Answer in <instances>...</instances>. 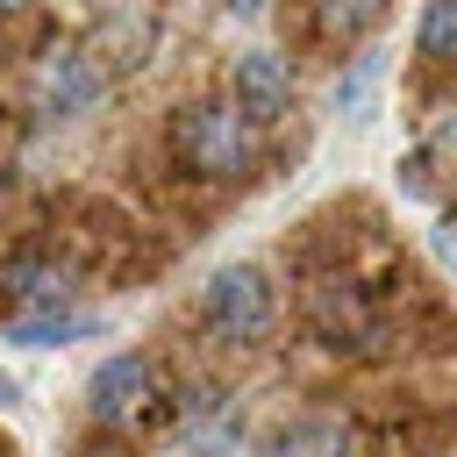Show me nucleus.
<instances>
[{"mask_svg": "<svg viewBox=\"0 0 457 457\" xmlns=\"http://www.w3.org/2000/svg\"><path fill=\"white\" fill-rule=\"evenodd\" d=\"M150 400H157V371H150L143 350H114V357L93 364V378H86V407H93L100 421H114V428H136V421L150 414Z\"/></svg>", "mask_w": 457, "mask_h": 457, "instance_id": "f03ea898", "label": "nucleus"}, {"mask_svg": "<svg viewBox=\"0 0 457 457\" xmlns=\"http://www.w3.org/2000/svg\"><path fill=\"white\" fill-rule=\"evenodd\" d=\"M321 21L336 36H357L364 21H378V0H321Z\"/></svg>", "mask_w": 457, "mask_h": 457, "instance_id": "ddd939ff", "label": "nucleus"}, {"mask_svg": "<svg viewBox=\"0 0 457 457\" xmlns=\"http://www.w3.org/2000/svg\"><path fill=\"white\" fill-rule=\"evenodd\" d=\"M14 293H29V300H43V307H64V271H50V264H21L14 271Z\"/></svg>", "mask_w": 457, "mask_h": 457, "instance_id": "f8f14e48", "label": "nucleus"}, {"mask_svg": "<svg viewBox=\"0 0 457 457\" xmlns=\"http://www.w3.org/2000/svg\"><path fill=\"white\" fill-rule=\"evenodd\" d=\"M14 400H21V386H14L7 371H0V407H14Z\"/></svg>", "mask_w": 457, "mask_h": 457, "instance_id": "2eb2a0df", "label": "nucleus"}, {"mask_svg": "<svg viewBox=\"0 0 457 457\" xmlns=\"http://www.w3.org/2000/svg\"><path fill=\"white\" fill-rule=\"evenodd\" d=\"M228 14H243V21H257V14H264V0H228Z\"/></svg>", "mask_w": 457, "mask_h": 457, "instance_id": "4468645a", "label": "nucleus"}, {"mask_svg": "<svg viewBox=\"0 0 457 457\" xmlns=\"http://www.w3.org/2000/svg\"><path fill=\"white\" fill-rule=\"evenodd\" d=\"M314 321L336 336V350H343V336H350V343H371V336H378V321L364 314V300H357L350 286H321V293H314Z\"/></svg>", "mask_w": 457, "mask_h": 457, "instance_id": "0eeeda50", "label": "nucleus"}, {"mask_svg": "<svg viewBox=\"0 0 457 457\" xmlns=\"http://www.w3.org/2000/svg\"><path fill=\"white\" fill-rule=\"evenodd\" d=\"M93 100H100V64L86 50H50L36 64V107L43 114H79Z\"/></svg>", "mask_w": 457, "mask_h": 457, "instance_id": "39448f33", "label": "nucleus"}, {"mask_svg": "<svg viewBox=\"0 0 457 457\" xmlns=\"http://www.w3.org/2000/svg\"><path fill=\"white\" fill-rule=\"evenodd\" d=\"M186 443L200 457H236V407L221 393H193L186 400Z\"/></svg>", "mask_w": 457, "mask_h": 457, "instance_id": "423d86ee", "label": "nucleus"}, {"mask_svg": "<svg viewBox=\"0 0 457 457\" xmlns=\"http://www.w3.org/2000/svg\"><path fill=\"white\" fill-rule=\"evenodd\" d=\"M414 43H421V57H428V64H457V0H428V7H421Z\"/></svg>", "mask_w": 457, "mask_h": 457, "instance_id": "9b49d317", "label": "nucleus"}, {"mask_svg": "<svg viewBox=\"0 0 457 457\" xmlns=\"http://www.w3.org/2000/svg\"><path fill=\"white\" fill-rule=\"evenodd\" d=\"M228 93H236V114L250 129H271L286 114V100H293V79H286V64L271 50H243L236 71H228Z\"/></svg>", "mask_w": 457, "mask_h": 457, "instance_id": "20e7f679", "label": "nucleus"}, {"mask_svg": "<svg viewBox=\"0 0 457 457\" xmlns=\"http://www.w3.org/2000/svg\"><path fill=\"white\" fill-rule=\"evenodd\" d=\"M271 307L278 300H271V278L257 264H221L207 278V328L221 343H257L271 328Z\"/></svg>", "mask_w": 457, "mask_h": 457, "instance_id": "f257e3e1", "label": "nucleus"}, {"mask_svg": "<svg viewBox=\"0 0 457 457\" xmlns=\"http://www.w3.org/2000/svg\"><path fill=\"white\" fill-rule=\"evenodd\" d=\"M378 79H386V50H357V64L336 79V114H350V121H364V107H371V93H378Z\"/></svg>", "mask_w": 457, "mask_h": 457, "instance_id": "9d476101", "label": "nucleus"}, {"mask_svg": "<svg viewBox=\"0 0 457 457\" xmlns=\"http://www.w3.org/2000/svg\"><path fill=\"white\" fill-rule=\"evenodd\" d=\"M14 7H29V0H0V14H14Z\"/></svg>", "mask_w": 457, "mask_h": 457, "instance_id": "dca6fc26", "label": "nucleus"}, {"mask_svg": "<svg viewBox=\"0 0 457 457\" xmlns=\"http://www.w3.org/2000/svg\"><path fill=\"white\" fill-rule=\"evenodd\" d=\"M179 157H186L200 179L243 171V157H250L243 114H228V107H186V114H179Z\"/></svg>", "mask_w": 457, "mask_h": 457, "instance_id": "7ed1b4c3", "label": "nucleus"}, {"mask_svg": "<svg viewBox=\"0 0 457 457\" xmlns=\"http://www.w3.org/2000/svg\"><path fill=\"white\" fill-rule=\"evenodd\" d=\"M71 336H93V314H79V307H43V314H21V321H7V343H29V350L71 343Z\"/></svg>", "mask_w": 457, "mask_h": 457, "instance_id": "6e6552de", "label": "nucleus"}, {"mask_svg": "<svg viewBox=\"0 0 457 457\" xmlns=\"http://www.w3.org/2000/svg\"><path fill=\"white\" fill-rule=\"evenodd\" d=\"M271 457H350V436H343L336 421L307 414V421H286V428L271 436Z\"/></svg>", "mask_w": 457, "mask_h": 457, "instance_id": "1a4fd4ad", "label": "nucleus"}]
</instances>
